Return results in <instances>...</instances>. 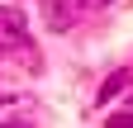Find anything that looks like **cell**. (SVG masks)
<instances>
[{
    "mask_svg": "<svg viewBox=\"0 0 133 128\" xmlns=\"http://www.w3.org/2000/svg\"><path fill=\"white\" fill-rule=\"evenodd\" d=\"M0 52L10 57H29V24L14 5H0Z\"/></svg>",
    "mask_w": 133,
    "mask_h": 128,
    "instance_id": "cell-1",
    "label": "cell"
},
{
    "mask_svg": "<svg viewBox=\"0 0 133 128\" xmlns=\"http://www.w3.org/2000/svg\"><path fill=\"white\" fill-rule=\"evenodd\" d=\"M43 19H48V29L66 33V29L81 19V5H76V0H43Z\"/></svg>",
    "mask_w": 133,
    "mask_h": 128,
    "instance_id": "cell-2",
    "label": "cell"
},
{
    "mask_svg": "<svg viewBox=\"0 0 133 128\" xmlns=\"http://www.w3.org/2000/svg\"><path fill=\"white\" fill-rule=\"evenodd\" d=\"M124 86H128V71H119V76H109V81L100 86V100H109V95H119Z\"/></svg>",
    "mask_w": 133,
    "mask_h": 128,
    "instance_id": "cell-3",
    "label": "cell"
},
{
    "mask_svg": "<svg viewBox=\"0 0 133 128\" xmlns=\"http://www.w3.org/2000/svg\"><path fill=\"white\" fill-rule=\"evenodd\" d=\"M105 128H133V109H124V114H109Z\"/></svg>",
    "mask_w": 133,
    "mask_h": 128,
    "instance_id": "cell-4",
    "label": "cell"
},
{
    "mask_svg": "<svg viewBox=\"0 0 133 128\" xmlns=\"http://www.w3.org/2000/svg\"><path fill=\"white\" fill-rule=\"evenodd\" d=\"M81 5H109V0H81Z\"/></svg>",
    "mask_w": 133,
    "mask_h": 128,
    "instance_id": "cell-5",
    "label": "cell"
},
{
    "mask_svg": "<svg viewBox=\"0 0 133 128\" xmlns=\"http://www.w3.org/2000/svg\"><path fill=\"white\" fill-rule=\"evenodd\" d=\"M0 128H24V123H0Z\"/></svg>",
    "mask_w": 133,
    "mask_h": 128,
    "instance_id": "cell-6",
    "label": "cell"
}]
</instances>
